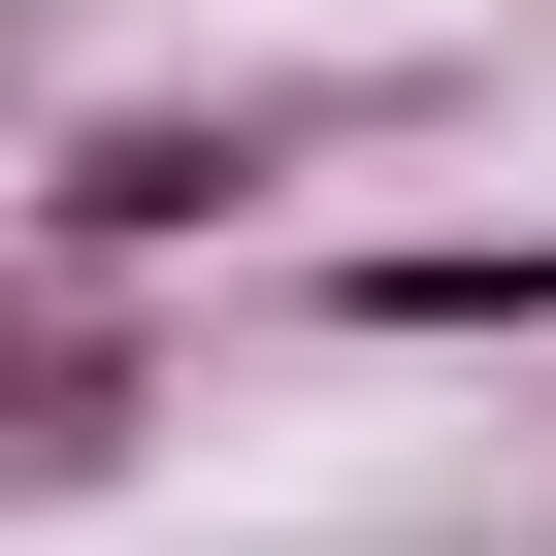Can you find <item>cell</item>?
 <instances>
[{"label":"cell","instance_id":"6da1fadb","mask_svg":"<svg viewBox=\"0 0 556 556\" xmlns=\"http://www.w3.org/2000/svg\"><path fill=\"white\" fill-rule=\"evenodd\" d=\"M131 458H164V328L34 262V295H0V523H66V491H131Z\"/></svg>","mask_w":556,"mask_h":556},{"label":"cell","instance_id":"7a4b0ae2","mask_svg":"<svg viewBox=\"0 0 556 556\" xmlns=\"http://www.w3.org/2000/svg\"><path fill=\"white\" fill-rule=\"evenodd\" d=\"M229 197H262V131H229V99H131V131L34 164V262H66V295H131V262H197Z\"/></svg>","mask_w":556,"mask_h":556},{"label":"cell","instance_id":"3957f363","mask_svg":"<svg viewBox=\"0 0 556 556\" xmlns=\"http://www.w3.org/2000/svg\"><path fill=\"white\" fill-rule=\"evenodd\" d=\"M328 328H426V361H458V328H556V229H361Z\"/></svg>","mask_w":556,"mask_h":556}]
</instances>
